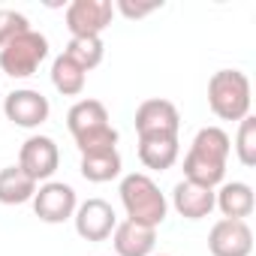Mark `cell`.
I'll use <instances>...</instances> for the list:
<instances>
[{"instance_id":"obj_19","label":"cell","mask_w":256,"mask_h":256,"mask_svg":"<svg viewBox=\"0 0 256 256\" xmlns=\"http://www.w3.org/2000/svg\"><path fill=\"white\" fill-rule=\"evenodd\" d=\"M64 54H66L78 70L90 72V70H96V66L102 64L106 46H102V40H100V36H70V42H66Z\"/></svg>"},{"instance_id":"obj_24","label":"cell","mask_w":256,"mask_h":256,"mask_svg":"<svg viewBox=\"0 0 256 256\" xmlns=\"http://www.w3.org/2000/svg\"><path fill=\"white\" fill-rule=\"evenodd\" d=\"M160 256H169V253H160Z\"/></svg>"},{"instance_id":"obj_15","label":"cell","mask_w":256,"mask_h":256,"mask_svg":"<svg viewBox=\"0 0 256 256\" xmlns=\"http://www.w3.org/2000/svg\"><path fill=\"white\" fill-rule=\"evenodd\" d=\"M214 208H220V214L226 220H244L253 214L256 199H253V187L244 181H223L220 190L214 193Z\"/></svg>"},{"instance_id":"obj_6","label":"cell","mask_w":256,"mask_h":256,"mask_svg":"<svg viewBox=\"0 0 256 256\" xmlns=\"http://www.w3.org/2000/svg\"><path fill=\"white\" fill-rule=\"evenodd\" d=\"M64 18L70 36H100L114 18V4L112 0H72Z\"/></svg>"},{"instance_id":"obj_21","label":"cell","mask_w":256,"mask_h":256,"mask_svg":"<svg viewBox=\"0 0 256 256\" xmlns=\"http://www.w3.org/2000/svg\"><path fill=\"white\" fill-rule=\"evenodd\" d=\"M235 154L241 160V166H256V118L247 114L244 120H238V136H235Z\"/></svg>"},{"instance_id":"obj_2","label":"cell","mask_w":256,"mask_h":256,"mask_svg":"<svg viewBox=\"0 0 256 256\" xmlns=\"http://www.w3.org/2000/svg\"><path fill=\"white\" fill-rule=\"evenodd\" d=\"M66 126L82 157L118 148V130L108 124V112L100 100H78L76 106H70Z\"/></svg>"},{"instance_id":"obj_1","label":"cell","mask_w":256,"mask_h":256,"mask_svg":"<svg viewBox=\"0 0 256 256\" xmlns=\"http://www.w3.org/2000/svg\"><path fill=\"white\" fill-rule=\"evenodd\" d=\"M232 139L220 126H202L193 136L190 151L184 157V181L202 184V187H220L226 178V163H229Z\"/></svg>"},{"instance_id":"obj_16","label":"cell","mask_w":256,"mask_h":256,"mask_svg":"<svg viewBox=\"0 0 256 256\" xmlns=\"http://www.w3.org/2000/svg\"><path fill=\"white\" fill-rule=\"evenodd\" d=\"M181 154V145H178V136H151V139H139V160L145 169H154V172H166L175 166Z\"/></svg>"},{"instance_id":"obj_9","label":"cell","mask_w":256,"mask_h":256,"mask_svg":"<svg viewBox=\"0 0 256 256\" xmlns=\"http://www.w3.org/2000/svg\"><path fill=\"white\" fill-rule=\"evenodd\" d=\"M181 130V114L175 108V102L169 100H145L136 108V133L139 139H151V136H178Z\"/></svg>"},{"instance_id":"obj_14","label":"cell","mask_w":256,"mask_h":256,"mask_svg":"<svg viewBox=\"0 0 256 256\" xmlns=\"http://www.w3.org/2000/svg\"><path fill=\"white\" fill-rule=\"evenodd\" d=\"M172 208L184 220H202L214 211V190L193 181H178L172 190Z\"/></svg>"},{"instance_id":"obj_18","label":"cell","mask_w":256,"mask_h":256,"mask_svg":"<svg viewBox=\"0 0 256 256\" xmlns=\"http://www.w3.org/2000/svg\"><path fill=\"white\" fill-rule=\"evenodd\" d=\"M78 172L90 184H106L120 175V154L114 151H100V154H84L78 163Z\"/></svg>"},{"instance_id":"obj_3","label":"cell","mask_w":256,"mask_h":256,"mask_svg":"<svg viewBox=\"0 0 256 256\" xmlns=\"http://www.w3.org/2000/svg\"><path fill=\"white\" fill-rule=\"evenodd\" d=\"M118 193H120V205L126 211V220H133V223H142V226L157 229L166 220V214H169L166 196L160 193V187L154 184V178L145 175V172L124 175Z\"/></svg>"},{"instance_id":"obj_17","label":"cell","mask_w":256,"mask_h":256,"mask_svg":"<svg viewBox=\"0 0 256 256\" xmlns=\"http://www.w3.org/2000/svg\"><path fill=\"white\" fill-rule=\"evenodd\" d=\"M36 193V181L24 175L18 166L0 169V205H24Z\"/></svg>"},{"instance_id":"obj_7","label":"cell","mask_w":256,"mask_h":256,"mask_svg":"<svg viewBox=\"0 0 256 256\" xmlns=\"http://www.w3.org/2000/svg\"><path fill=\"white\" fill-rule=\"evenodd\" d=\"M34 211L42 223H64L76 214L78 208V199H76V190L64 181H46L36 187L34 193Z\"/></svg>"},{"instance_id":"obj_10","label":"cell","mask_w":256,"mask_h":256,"mask_svg":"<svg viewBox=\"0 0 256 256\" xmlns=\"http://www.w3.org/2000/svg\"><path fill=\"white\" fill-rule=\"evenodd\" d=\"M211 256H250L253 253V229L247 220H217L208 232Z\"/></svg>"},{"instance_id":"obj_5","label":"cell","mask_w":256,"mask_h":256,"mask_svg":"<svg viewBox=\"0 0 256 256\" xmlns=\"http://www.w3.org/2000/svg\"><path fill=\"white\" fill-rule=\"evenodd\" d=\"M46 58H48V40L30 28L28 34L16 36L12 42L0 48V70L12 78H28L40 70V64Z\"/></svg>"},{"instance_id":"obj_13","label":"cell","mask_w":256,"mask_h":256,"mask_svg":"<svg viewBox=\"0 0 256 256\" xmlns=\"http://www.w3.org/2000/svg\"><path fill=\"white\" fill-rule=\"evenodd\" d=\"M112 244L118 256H151L157 244V229L133 220H120L112 232Z\"/></svg>"},{"instance_id":"obj_4","label":"cell","mask_w":256,"mask_h":256,"mask_svg":"<svg viewBox=\"0 0 256 256\" xmlns=\"http://www.w3.org/2000/svg\"><path fill=\"white\" fill-rule=\"evenodd\" d=\"M250 100V78L241 70H217L208 78V106L220 120H244Z\"/></svg>"},{"instance_id":"obj_22","label":"cell","mask_w":256,"mask_h":256,"mask_svg":"<svg viewBox=\"0 0 256 256\" xmlns=\"http://www.w3.org/2000/svg\"><path fill=\"white\" fill-rule=\"evenodd\" d=\"M30 30V22L24 12H16V10H0V48L6 42H12L16 36L28 34Z\"/></svg>"},{"instance_id":"obj_8","label":"cell","mask_w":256,"mask_h":256,"mask_svg":"<svg viewBox=\"0 0 256 256\" xmlns=\"http://www.w3.org/2000/svg\"><path fill=\"white\" fill-rule=\"evenodd\" d=\"M58 166H60V151H58L54 139H48V136H30V139H24V145L18 151V169L24 175H30L36 184L40 181L46 184V181H52V175L58 172Z\"/></svg>"},{"instance_id":"obj_23","label":"cell","mask_w":256,"mask_h":256,"mask_svg":"<svg viewBox=\"0 0 256 256\" xmlns=\"http://www.w3.org/2000/svg\"><path fill=\"white\" fill-rule=\"evenodd\" d=\"M160 6L163 4H130V0H118V4H114V10L120 16H126V18H145L151 12H157Z\"/></svg>"},{"instance_id":"obj_20","label":"cell","mask_w":256,"mask_h":256,"mask_svg":"<svg viewBox=\"0 0 256 256\" xmlns=\"http://www.w3.org/2000/svg\"><path fill=\"white\" fill-rule=\"evenodd\" d=\"M84 78H88V72L78 70L66 54H58V58H54V64H52V84H54L58 94H64V96H78V94L84 90Z\"/></svg>"},{"instance_id":"obj_12","label":"cell","mask_w":256,"mask_h":256,"mask_svg":"<svg viewBox=\"0 0 256 256\" xmlns=\"http://www.w3.org/2000/svg\"><path fill=\"white\" fill-rule=\"evenodd\" d=\"M72 220H76V232L84 241H106V238H112V232L118 226V214H114V208L106 199H88V202H82L76 208Z\"/></svg>"},{"instance_id":"obj_11","label":"cell","mask_w":256,"mask_h":256,"mask_svg":"<svg viewBox=\"0 0 256 256\" xmlns=\"http://www.w3.org/2000/svg\"><path fill=\"white\" fill-rule=\"evenodd\" d=\"M4 112H6V118H10L16 126L34 130V126H40V124L48 120L52 102H48V96H42L40 90L22 88V90H12V94L4 100Z\"/></svg>"}]
</instances>
